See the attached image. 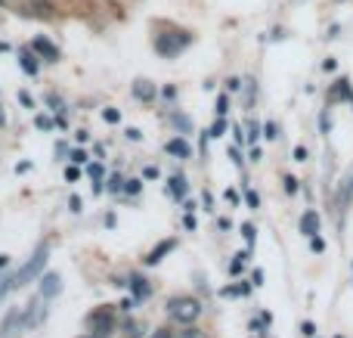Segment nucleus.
I'll list each match as a JSON object with an SVG mask.
<instances>
[{
  "mask_svg": "<svg viewBox=\"0 0 353 338\" xmlns=\"http://www.w3.org/2000/svg\"><path fill=\"white\" fill-rule=\"evenodd\" d=\"M168 317H171L174 323H183V326H189V323H195L201 317V301L192 295H176L168 301Z\"/></svg>",
  "mask_w": 353,
  "mask_h": 338,
  "instance_id": "obj_1",
  "label": "nucleus"
},
{
  "mask_svg": "<svg viewBox=\"0 0 353 338\" xmlns=\"http://www.w3.org/2000/svg\"><path fill=\"white\" fill-rule=\"evenodd\" d=\"M189 43H192V34H189V31H165V34L155 37V53L165 56V59H174V56H180Z\"/></svg>",
  "mask_w": 353,
  "mask_h": 338,
  "instance_id": "obj_2",
  "label": "nucleus"
},
{
  "mask_svg": "<svg viewBox=\"0 0 353 338\" xmlns=\"http://www.w3.org/2000/svg\"><path fill=\"white\" fill-rule=\"evenodd\" d=\"M47 258H50V248H47V246L34 248V255H31V258L25 261V264L19 267L16 273H12V279H16V289H22L25 283H31L34 277H41L43 267H47Z\"/></svg>",
  "mask_w": 353,
  "mask_h": 338,
  "instance_id": "obj_3",
  "label": "nucleus"
},
{
  "mask_svg": "<svg viewBox=\"0 0 353 338\" xmlns=\"http://www.w3.org/2000/svg\"><path fill=\"white\" fill-rule=\"evenodd\" d=\"M34 329V323H31V314H28V304L25 308H16L6 314L3 326H0V338H19L25 332H31Z\"/></svg>",
  "mask_w": 353,
  "mask_h": 338,
  "instance_id": "obj_4",
  "label": "nucleus"
},
{
  "mask_svg": "<svg viewBox=\"0 0 353 338\" xmlns=\"http://www.w3.org/2000/svg\"><path fill=\"white\" fill-rule=\"evenodd\" d=\"M87 326H90L97 335H109V332H115V314H112V308H99V310H93V314L87 317Z\"/></svg>",
  "mask_w": 353,
  "mask_h": 338,
  "instance_id": "obj_5",
  "label": "nucleus"
},
{
  "mask_svg": "<svg viewBox=\"0 0 353 338\" xmlns=\"http://www.w3.org/2000/svg\"><path fill=\"white\" fill-rule=\"evenodd\" d=\"M31 50H34L41 59H47V62L59 59V47H56L53 41H47V37H34V41H31Z\"/></svg>",
  "mask_w": 353,
  "mask_h": 338,
  "instance_id": "obj_6",
  "label": "nucleus"
},
{
  "mask_svg": "<svg viewBox=\"0 0 353 338\" xmlns=\"http://www.w3.org/2000/svg\"><path fill=\"white\" fill-rule=\"evenodd\" d=\"M59 292H62V277L59 273H41V292H37V295L56 298Z\"/></svg>",
  "mask_w": 353,
  "mask_h": 338,
  "instance_id": "obj_7",
  "label": "nucleus"
},
{
  "mask_svg": "<svg viewBox=\"0 0 353 338\" xmlns=\"http://www.w3.org/2000/svg\"><path fill=\"white\" fill-rule=\"evenodd\" d=\"M165 152L174 155V159H192V146H189L183 137H174V140L165 143Z\"/></svg>",
  "mask_w": 353,
  "mask_h": 338,
  "instance_id": "obj_8",
  "label": "nucleus"
},
{
  "mask_svg": "<svg viewBox=\"0 0 353 338\" xmlns=\"http://www.w3.org/2000/svg\"><path fill=\"white\" fill-rule=\"evenodd\" d=\"M174 246H176V239H161V242H159V246H155V248H152V252H149V255H146V267H155V264H159V261H161V258H165V255H168V252H174Z\"/></svg>",
  "mask_w": 353,
  "mask_h": 338,
  "instance_id": "obj_9",
  "label": "nucleus"
},
{
  "mask_svg": "<svg viewBox=\"0 0 353 338\" xmlns=\"http://www.w3.org/2000/svg\"><path fill=\"white\" fill-rule=\"evenodd\" d=\"M130 289H134V301H140V304L152 295V286H149L146 277H130Z\"/></svg>",
  "mask_w": 353,
  "mask_h": 338,
  "instance_id": "obj_10",
  "label": "nucleus"
},
{
  "mask_svg": "<svg viewBox=\"0 0 353 338\" xmlns=\"http://www.w3.org/2000/svg\"><path fill=\"white\" fill-rule=\"evenodd\" d=\"M165 192H171L174 199H183V196H186V192H189V183H186V177H183V174H174V177L168 180Z\"/></svg>",
  "mask_w": 353,
  "mask_h": 338,
  "instance_id": "obj_11",
  "label": "nucleus"
},
{
  "mask_svg": "<svg viewBox=\"0 0 353 338\" xmlns=\"http://www.w3.org/2000/svg\"><path fill=\"white\" fill-rule=\"evenodd\" d=\"M301 233L304 236H319V215L316 211H304V217H301Z\"/></svg>",
  "mask_w": 353,
  "mask_h": 338,
  "instance_id": "obj_12",
  "label": "nucleus"
},
{
  "mask_svg": "<svg viewBox=\"0 0 353 338\" xmlns=\"http://www.w3.org/2000/svg\"><path fill=\"white\" fill-rule=\"evenodd\" d=\"M251 289H254V283H236V286L220 289V295H223V298H239V295H248Z\"/></svg>",
  "mask_w": 353,
  "mask_h": 338,
  "instance_id": "obj_13",
  "label": "nucleus"
},
{
  "mask_svg": "<svg viewBox=\"0 0 353 338\" xmlns=\"http://www.w3.org/2000/svg\"><path fill=\"white\" fill-rule=\"evenodd\" d=\"M19 66H22L28 74H37V68H41L37 66V56L31 53V50H22V53H19Z\"/></svg>",
  "mask_w": 353,
  "mask_h": 338,
  "instance_id": "obj_14",
  "label": "nucleus"
},
{
  "mask_svg": "<svg viewBox=\"0 0 353 338\" xmlns=\"http://www.w3.org/2000/svg\"><path fill=\"white\" fill-rule=\"evenodd\" d=\"M335 99H344V103L353 106V90H350V81L347 78H338L335 81Z\"/></svg>",
  "mask_w": 353,
  "mask_h": 338,
  "instance_id": "obj_15",
  "label": "nucleus"
},
{
  "mask_svg": "<svg viewBox=\"0 0 353 338\" xmlns=\"http://www.w3.org/2000/svg\"><path fill=\"white\" fill-rule=\"evenodd\" d=\"M134 97H137V99H146V103H149V99L155 97L152 81H137V84H134Z\"/></svg>",
  "mask_w": 353,
  "mask_h": 338,
  "instance_id": "obj_16",
  "label": "nucleus"
},
{
  "mask_svg": "<svg viewBox=\"0 0 353 338\" xmlns=\"http://www.w3.org/2000/svg\"><path fill=\"white\" fill-rule=\"evenodd\" d=\"M124 183H128V180H124L121 174H112L109 183H105V190H109V192H121V190H124Z\"/></svg>",
  "mask_w": 353,
  "mask_h": 338,
  "instance_id": "obj_17",
  "label": "nucleus"
},
{
  "mask_svg": "<svg viewBox=\"0 0 353 338\" xmlns=\"http://www.w3.org/2000/svg\"><path fill=\"white\" fill-rule=\"evenodd\" d=\"M226 134V118L217 115V121L211 124V130H208V137H223Z\"/></svg>",
  "mask_w": 353,
  "mask_h": 338,
  "instance_id": "obj_18",
  "label": "nucleus"
},
{
  "mask_svg": "<svg viewBox=\"0 0 353 338\" xmlns=\"http://www.w3.org/2000/svg\"><path fill=\"white\" fill-rule=\"evenodd\" d=\"M245 261H248V252H239V255H236V258H232V261H230V273H242Z\"/></svg>",
  "mask_w": 353,
  "mask_h": 338,
  "instance_id": "obj_19",
  "label": "nucleus"
},
{
  "mask_svg": "<svg viewBox=\"0 0 353 338\" xmlns=\"http://www.w3.org/2000/svg\"><path fill=\"white\" fill-rule=\"evenodd\" d=\"M12 289H16V279H12V277H0V301H3Z\"/></svg>",
  "mask_w": 353,
  "mask_h": 338,
  "instance_id": "obj_20",
  "label": "nucleus"
},
{
  "mask_svg": "<svg viewBox=\"0 0 353 338\" xmlns=\"http://www.w3.org/2000/svg\"><path fill=\"white\" fill-rule=\"evenodd\" d=\"M261 130H263V128H261L257 121H248V143H257V140H261V137H263Z\"/></svg>",
  "mask_w": 353,
  "mask_h": 338,
  "instance_id": "obj_21",
  "label": "nucleus"
},
{
  "mask_svg": "<svg viewBox=\"0 0 353 338\" xmlns=\"http://www.w3.org/2000/svg\"><path fill=\"white\" fill-rule=\"evenodd\" d=\"M176 338H208V335H205V332H201V329H195V326H192V323H189V326H186V329H183V332H180V335H176Z\"/></svg>",
  "mask_w": 353,
  "mask_h": 338,
  "instance_id": "obj_22",
  "label": "nucleus"
},
{
  "mask_svg": "<svg viewBox=\"0 0 353 338\" xmlns=\"http://www.w3.org/2000/svg\"><path fill=\"white\" fill-rule=\"evenodd\" d=\"M140 190H143V180H128V183H124L128 196H140Z\"/></svg>",
  "mask_w": 353,
  "mask_h": 338,
  "instance_id": "obj_23",
  "label": "nucleus"
},
{
  "mask_svg": "<svg viewBox=\"0 0 353 338\" xmlns=\"http://www.w3.org/2000/svg\"><path fill=\"white\" fill-rule=\"evenodd\" d=\"M68 161H72V165H84L87 152H84V149H72V152H68Z\"/></svg>",
  "mask_w": 353,
  "mask_h": 338,
  "instance_id": "obj_24",
  "label": "nucleus"
},
{
  "mask_svg": "<svg viewBox=\"0 0 353 338\" xmlns=\"http://www.w3.org/2000/svg\"><path fill=\"white\" fill-rule=\"evenodd\" d=\"M34 124H37V128H41V130H53V118H50V115H37L34 118Z\"/></svg>",
  "mask_w": 353,
  "mask_h": 338,
  "instance_id": "obj_25",
  "label": "nucleus"
},
{
  "mask_svg": "<svg viewBox=\"0 0 353 338\" xmlns=\"http://www.w3.org/2000/svg\"><path fill=\"white\" fill-rule=\"evenodd\" d=\"M87 174H90V180H103V165H99V161H93V165L90 168H87Z\"/></svg>",
  "mask_w": 353,
  "mask_h": 338,
  "instance_id": "obj_26",
  "label": "nucleus"
},
{
  "mask_svg": "<svg viewBox=\"0 0 353 338\" xmlns=\"http://www.w3.org/2000/svg\"><path fill=\"white\" fill-rule=\"evenodd\" d=\"M282 183H285V192H288V196H294V192H298V190H301V186H298V180H294V177H292V174H288V177H285V180H282Z\"/></svg>",
  "mask_w": 353,
  "mask_h": 338,
  "instance_id": "obj_27",
  "label": "nucleus"
},
{
  "mask_svg": "<svg viewBox=\"0 0 353 338\" xmlns=\"http://www.w3.org/2000/svg\"><path fill=\"white\" fill-rule=\"evenodd\" d=\"M263 137H267V140H276V137H279V128H276L273 121H267L263 124Z\"/></svg>",
  "mask_w": 353,
  "mask_h": 338,
  "instance_id": "obj_28",
  "label": "nucleus"
},
{
  "mask_svg": "<svg viewBox=\"0 0 353 338\" xmlns=\"http://www.w3.org/2000/svg\"><path fill=\"white\" fill-rule=\"evenodd\" d=\"M103 118H105L109 124H118V121H121V112H118V109H105Z\"/></svg>",
  "mask_w": 353,
  "mask_h": 338,
  "instance_id": "obj_29",
  "label": "nucleus"
},
{
  "mask_svg": "<svg viewBox=\"0 0 353 338\" xmlns=\"http://www.w3.org/2000/svg\"><path fill=\"white\" fill-rule=\"evenodd\" d=\"M245 202H248V208H257V205H261V199H257L254 190H245Z\"/></svg>",
  "mask_w": 353,
  "mask_h": 338,
  "instance_id": "obj_30",
  "label": "nucleus"
},
{
  "mask_svg": "<svg viewBox=\"0 0 353 338\" xmlns=\"http://www.w3.org/2000/svg\"><path fill=\"white\" fill-rule=\"evenodd\" d=\"M242 236L248 246H254V227H251V223H242Z\"/></svg>",
  "mask_w": 353,
  "mask_h": 338,
  "instance_id": "obj_31",
  "label": "nucleus"
},
{
  "mask_svg": "<svg viewBox=\"0 0 353 338\" xmlns=\"http://www.w3.org/2000/svg\"><path fill=\"white\" fill-rule=\"evenodd\" d=\"M171 121H174V124H176V128H180V130H183V134H186V130H189V121H186V118H183V115H176V112L171 115Z\"/></svg>",
  "mask_w": 353,
  "mask_h": 338,
  "instance_id": "obj_32",
  "label": "nucleus"
},
{
  "mask_svg": "<svg viewBox=\"0 0 353 338\" xmlns=\"http://www.w3.org/2000/svg\"><path fill=\"white\" fill-rule=\"evenodd\" d=\"M301 332H304L307 338H316V326H313V323L307 320V323H301Z\"/></svg>",
  "mask_w": 353,
  "mask_h": 338,
  "instance_id": "obj_33",
  "label": "nucleus"
},
{
  "mask_svg": "<svg viewBox=\"0 0 353 338\" xmlns=\"http://www.w3.org/2000/svg\"><path fill=\"white\" fill-rule=\"evenodd\" d=\"M226 112H230V99L217 97V115H226Z\"/></svg>",
  "mask_w": 353,
  "mask_h": 338,
  "instance_id": "obj_34",
  "label": "nucleus"
},
{
  "mask_svg": "<svg viewBox=\"0 0 353 338\" xmlns=\"http://www.w3.org/2000/svg\"><path fill=\"white\" fill-rule=\"evenodd\" d=\"M81 177V171H78V165H72V168H65V180L68 183H74V180Z\"/></svg>",
  "mask_w": 353,
  "mask_h": 338,
  "instance_id": "obj_35",
  "label": "nucleus"
},
{
  "mask_svg": "<svg viewBox=\"0 0 353 338\" xmlns=\"http://www.w3.org/2000/svg\"><path fill=\"white\" fill-rule=\"evenodd\" d=\"M310 248H313V252H325V242L323 239H319V236H310Z\"/></svg>",
  "mask_w": 353,
  "mask_h": 338,
  "instance_id": "obj_36",
  "label": "nucleus"
},
{
  "mask_svg": "<svg viewBox=\"0 0 353 338\" xmlns=\"http://www.w3.org/2000/svg\"><path fill=\"white\" fill-rule=\"evenodd\" d=\"M47 103H50V106H53V109H56V112H59V115H62V109H65V103H62V99H59V97H47Z\"/></svg>",
  "mask_w": 353,
  "mask_h": 338,
  "instance_id": "obj_37",
  "label": "nucleus"
},
{
  "mask_svg": "<svg viewBox=\"0 0 353 338\" xmlns=\"http://www.w3.org/2000/svg\"><path fill=\"white\" fill-rule=\"evenodd\" d=\"M319 128H323V134H329V130H332V121H329V112H323V118H319Z\"/></svg>",
  "mask_w": 353,
  "mask_h": 338,
  "instance_id": "obj_38",
  "label": "nucleus"
},
{
  "mask_svg": "<svg viewBox=\"0 0 353 338\" xmlns=\"http://www.w3.org/2000/svg\"><path fill=\"white\" fill-rule=\"evenodd\" d=\"M183 227H186V230H195V227H199V223H195V215H192V211L183 217Z\"/></svg>",
  "mask_w": 353,
  "mask_h": 338,
  "instance_id": "obj_39",
  "label": "nucleus"
},
{
  "mask_svg": "<svg viewBox=\"0 0 353 338\" xmlns=\"http://www.w3.org/2000/svg\"><path fill=\"white\" fill-rule=\"evenodd\" d=\"M68 208H72L74 215H78V211H81V199H78V196H72V199H68Z\"/></svg>",
  "mask_w": 353,
  "mask_h": 338,
  "instance_id": "obj_40",
  "label": "nucleus"
},
{
  "mask_svg": "<svg viewBox=\"0 0 353 338\" xmlns=\"http://www.w3.org/2000/svg\"><path fill=\"white\" fill-rule=\"evenodd\" d=\"M294 161H307V149H304V146L294 149Z\"/></svg>",
  "mask_w": 353,
  "mask_h": 338,
  "instance_id": "obj_41",
  "label": "nucleus"
},
{
  "mask_svg": "<svg viewBox=\"0 0 353 338\" xmlns=\"http://www.w3.org/2000/svg\"><path fill=\"white\" fill-rule=\"evenodd\" d=\"M230 159H232V165H242V155H239V149H236V146L230 149Z\"/></svg>",
  "mask_w": 353,
  "mask_h": 338,
  "instance_id": "obj_42",
  "label": "nucleus"
},
{
  "mask_svg": "<svg viewBox=\"0 0 353 338\" xmlns=\"http://www.w3.org/2000/svg\"><path fill=\"white\" fill-rule=\"evenodd\" d=\"M226 87H230V90H242V81H239V78H230V81H226Z\"/></svg>",
  "mask_w": 353,
  "mask_h": 338,
  "instance_id": "obj_43",
  "label": "nucleus"
},
{
  "mask_svg": "<svg viewBox=\"0 0 353 338\" xmlns=\"http://www.w3.org/2000/svg\"><path fill=\"white\" fill-rule=\"evenodd\" d=\"M251 283L261 286V283H263V270H254V273H251Z\"/></svg>",
  "mask_w": 353,
  "mask_h": 338,
  "instance_id": "obj_44",
  "label": "nucleus"
},
{
  "mask_svg": "<svg viewBox=\"0 0 353 338\" xmlns=\"http://www.w3.org/2000/svg\"><path fill=\"white\" fill-rule=\"evenodd\" d=\"M140 137H143V134H140V130H137V128H128V140H134V143H137V140H140Z\"/></svg>",
  "mask_w": 353,
  "mask_h": 338,
  "instance_id": "obj_45",
  "label": "nucleus"
},
{
  "mask_svg": "<svg viewBox=\"0 0 353 338\" xmlns=\"http://www.w3.org/2000/svg\"><path fill=\"white\" fill-rule=\"evenodd\" d=\"M226 199H230V202L236 205V202H239V192H236V190H226Z\"/></svg>",
  "mask_w": 353,
  "mask_h": 338,
  "instance_id": "obj_46",
  "label": "nucleus"
},
{
  "mask_svg": "<svg viewBox=\"0 0 353 338\" xmlns=\"http://www.w3.org/2000/svg\"><path fill=\"white\" fill-rule=\"evenodd\" d=\"M149 338H171V332H168V329H159V332H152Z\"/></svg>",
  "mask_w": 353,
  "mask_h": 338,
  "instance_id": "obj_47",
  "label": "nucleus"
},
{
  "mask_svg": "<svg viewBox=\"0 0 353 338\" xmlns=\"http://www.w3.org/2000/svg\"><path fill=\"white\" fill-rule=\"evenodd\" d=\"M19 99H22V106H28V109H31V97H28V93H25V90L19 93Z\"/></svg>",
  "mask_w": 353,
  "mask_h": 338,
  "instance_id": "obj_48",
  "label": "nucleus"
},
{
  "mask_svg": "<svg viewBox=\"0 0 353 338\" xmlns=\"http://www.w3.org/2000/svg\"><path fill=\"white\" fill-rule=\"evenodd\" d=\"M6 264H10V255H0V270H3Z\"/></svg>",
  "mask_w": 353,
  "mask_h": 338,
  "instance_id": "obj_49",
  "label": "nucleus"
},
{
  "mask_svg": "<svg viewBox=\"0 0 353 338\" xmlns=\"http://www.w3.org/2000/svg\"><path fill=\"white\" fill-rule=\"evenodd\" d=\"M0 128H6V115H3V109H0Z\"/></svg>",
  "mask_w": 353,
  "mask_h": 338,
  "instance_id": "obj_50",
  "label": "nucleus"
},
{
  "mask_svg": "<svg viewBox=\"0 0 353 338\" xmlns=\"http://www.w3.org/2000/svg\"><path fill=\"white\" fill-rule=\"evenodd\" d=\"M3 3H16V0H3Z\"/></svg>",
  "mask_w": 353,
  "mask_h": 338,
  "instance_id": "obj_51",
  "label": "nucleus"
},
{
  "mask_svg": "<svg viewBox=\"0 0 353 338\" xmlns=\"http://www.w3.org/2000/svg\"><path fill=\"white\" fill-rule=\"evenodd\" d=\"M90 338H93V335H90Z\"/></svg>",
  "mask_w": 353,
  "mask_h": 338,
  "instance_id": "obj_52",
  "label": "nucleus"
}]
</instances>
